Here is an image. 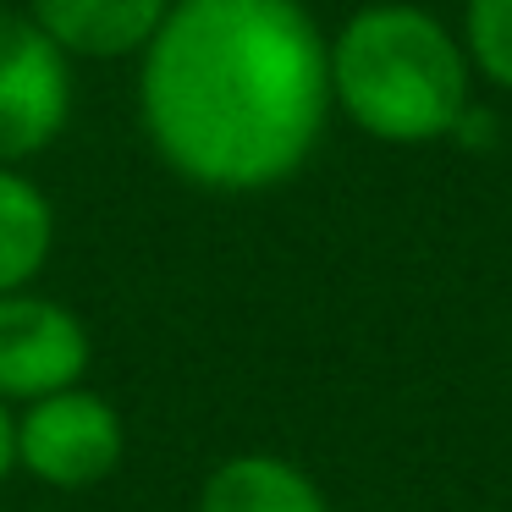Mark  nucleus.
<instances>
[{"mask_svg": "<svg viewBox=\"0 0 512 512\" xmlns=\"http://www.w3.org/2000/svg\"><path fill=\"white\" fill-rule=\"evenodd\" d=\"M468 50L501 89H512V0H468Z\"/></svg>", "mask_w": 512, "mask_h": 512, "instance_id": "9", "label": "nucleus"}, {"mask_svg": "<svg viewBox=\"0 0 512 512\" xmlns=\"http://www.w3.org/2000/svg\"><path fill=\"white\" fill-rule=\"evenodd\" d=\"M144 127L193 188L259 193L309 160L331 56L298 0H177L144 50Z\"/></svg>", "mask_w": 512, "mask_h": 512, "instance_id": "1", "label": "nucleus"}, {"mask_svg": "<svg viewBox=\"0 0 512 512\" xmlns=\"http://www.w3.org/2000/svg\"><path fill=\"white\" fill-rule=\"evenodd\" d=\"M171 17V0H34V23L50 34L61 56L116 61L149 50L160 23Z\"/></svg>", "mask_w": 512, "mask_h": 512, "instance_id": "6", "label": "nucleus"}, {"mask_svg": "<svg viewBox=\"0 0 512 512\" xmlns=\"http://www.w3.org/2000/svg\"><path fill=\"white\" fill-rule=\"evenodd\" d=\"M89 331L56 298L12 292L0 298V402H45L72 391L89 369Z\"/></svg>", "mask_w": 512, "mask_h": 512, "instance_id": "5", "label": "nucleus"}, {"mask_svg": "<svg viewBox=\"0 0 512 512\" xmlns=\"http://www.w3.org/2000/svg\"><path fill=\"white\" fill-rule=\"evenodd\" d=\"M331 94L364 133L386 144H424L463 122V50L413 6H369L331 50Z\"/></svg>", "mask_w": 512, "mask_h": 512, "instance_id": "2", "label": "nucleus"}, {"mask_svg": "<svg viewBox=\"0 0 512 512\" xmlns=\"http://www.w3.org/2000/svg\"><path fill=\"white\" fill-rule=\"evenodd\" d=\"M72 72L34 17L0 12V171L39 155L67 127Z\"/></svg>", "mask_w": 512, "mask_h": 512, "instance_id": "4", "label": "nucleus"}, {"mask_svg": "<svg viewBox=\"0 0 512 512\" xmlns=\"http://www.w3.org/2000/svg\"><path fill=\"white\" fill-rule=\"evenodd\" d=\"M122 413L100 391H56L45 402H28L17 419V463L56 490H89L122 463Z\"/></svg>", "mask_w": 512, "mask_h": 512, "instance_id": "3", "label": "nucleus"}, {"mask_svg": "<svg viewBox=\"0 0 512 512\" xmlns=\"http://www.w3.org/2000/svg\"><path fill=\"white\" fill-rule=\"evenodd\" d=\"M17 468V419H12V408L0 402V479Z\"/></svg>", "mask_w": 512, "mask_h": 512, "instance_id": "10", "label": "nucleus"}, {"mask_svg": "<svg viewBox=\"0 0 512 512\" xmlns=\"http://www.w3.org/2000/svg\"><path fill=\"white\" fill-rule=\"evenodd\" d=\"M50 243H56L50 199L23 171H0V298L28 292V281L50 259Z\"/></svg>", "mask_w": 512, "mask_h": 512, "instance_id": "8", "label": "nucleus"}, {"mask_svg": "<svg viewBox=\"0 0 512 512\" xmlns=\"http://www.w3.org/2000/svg\"><path fill=\"white\" fill-rule=\"evenodd\" d=\"M199 512H331L303 468L270 452L226 457L199 490Z\"/></svg>", "mask_w": 512, "mask_h": 512, "instance_id": "7", "label": "nucleus"}]
</instances>
